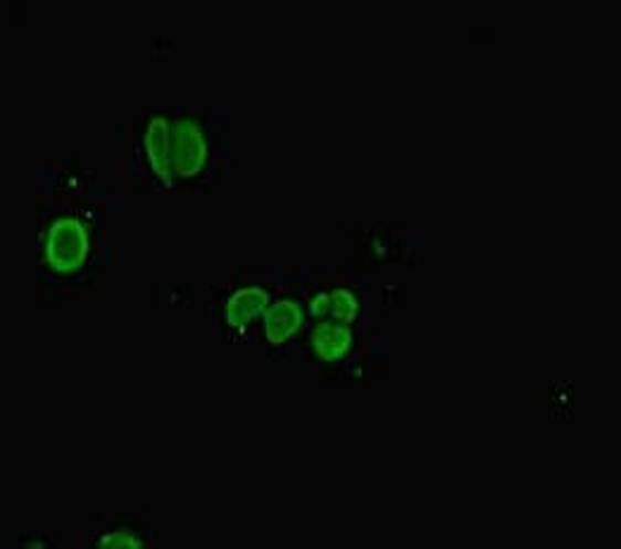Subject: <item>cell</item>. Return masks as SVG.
Here are the masks:
<instances>
[{"label":"cell","instance_id":"6da1fadb","mask_svg":"<svg viewBox=\"0 0 621 549\" xmlns=\"http://www.w3.org/2000/svg\"><path fill=\"white\" fill-rule=\"evenodd\" d=\"M91 241L84 224L74 217L55 219L45 233V264L57 276H72L84 270Z\"/></svg>","mask_w":621,"mask_h":549},{"label":"cell","instance_id":"8992f818","mask_svg":"<svg viewBox=\"0 0 621 549\" xmlns=\"http://www.w3.org/2000/svg\"><path fill=\"white\" fill-rule=\"evenodd\" d=\"M362 312V303L352 291L348 288H334L324 291L309 297V314L319 321H338V324H352Z\"/></svg>","mask_w":621,"mask_h":549},{"label":"cell","instance_id":"5b68a950","mask_svg":"<svg viewBox=\"0 0 621 549\" xmlns=\"http://www.w3.org/2000/svg\"><path fill=\"white\" fill-rule=\"evenodd\" d=\"M350 350L352 331L348 324L319 321L313 331H309V352H313L319 362L336 365L340 359H346Z\"/></svg>","mask_w":621,"mask_h":549},{"label":"cell","instance_id":"7a4b0ae2","mask_svg":"<svg viewBox=\"0 0 621 549\" xmlns=\"http://www.w3.org/2000/svg\"><path fill=\"white\" fill-rule=\"evenodd\" d=\"M169 148H172V177L179 181L198 179L210 162V140L196 117H181L172 124Z\"/></svg>","mask_w":621,"mask_h":549},{"label":"cell","instance_id":"3957f363","mask_svg":"<svg viewBox=\"0 0 621 549\" xmlns=\"http://www.w3.org/2000/svg\"><path fill=\"white\" fill-rule=\"evenodd\" d=\"M270 305V293L260 286H245L229 297L224 305V324L231 331L245 334L251 331V326L265 317Z\"/></svg>","mask_w":621,"mask_h":549},{"label":"cell","instance_id":"ba28073f","mask_svg":"<svg viewBox=\"0 0 621 549\" xmlns=\"http://www.w3.org/2000/svg\"><path fill=\"white\" fill-rule=\"evenodd\" d=\"M103 547H141V538L131 536V532H110V536H103L101 542Z\"/></svg>","mask_w":621,"mask_h":549},{"label":"cell","instance_id":"52a82bcc","mask_svg":"<svg viewBox=\"0 0 621 549\" xmlns=\"http://www.w3.org/2000/svg\"><path fill=\"white\" fill-rule=\"evenodd\" d=\"M169 122L167 117H150L146 127V160L152 175L162 181V186L172 183V148H169Z\"/></svg>","mask_w":621,"mask_h":549},{"label":"cell","instance_id":"277c9868","mask_svg":"<svg viewBox=\"0 0 621 549\" xmlns=\"http://www.w3.org/2000/svg\"><path fill=\"white\" fill-rule=\"evenodd\" d=\"M262 324H265V338L267 345L272 350L276 348H284L293 338H296L303 331V309L296 300H291V297H282V300H276L267 312L265 317H262Z\"/></svg>","mask_w":621,"mask_h":549}]
</instances>
